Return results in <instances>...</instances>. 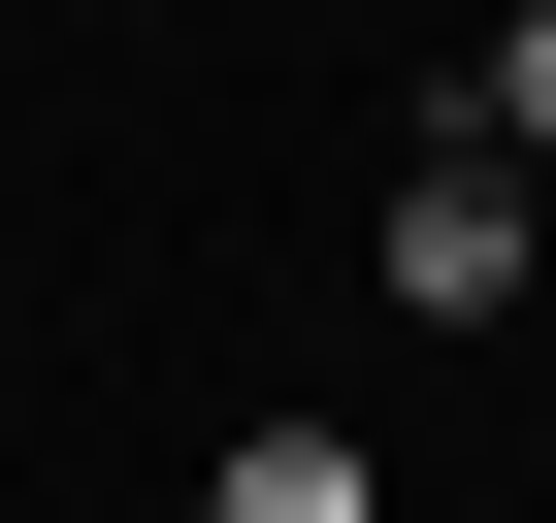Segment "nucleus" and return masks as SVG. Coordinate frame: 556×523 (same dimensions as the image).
Instances as JSON below:
<instances>
[{
    "label": "nucleus",
    "mask_w": 556,
    "mask_h": 523,
    "mask_svg": "<svg viewBox=\"0 0 556 523\" xmlns=\"http://www.w3.org/2000/svg\"><path fill=\"white\" fill-rule=\"evenodd\" d=\"M393 295H426V328H523V164H491V131L393 164Z\"/></svg>",
    "instance_id": "obj_1"
},
{
    "label": "nucleus",
    "mask_w": 556,
    "mask_h": 523,
    "mask_svg": "<svg viewBox=\"0 0 556 523\" xmlns=\"http://www.w3.org/2000/svg\"><path fill=\"white\" fill-rule=\"evenodd\" d=\"M197 523H393V458H361V425H229V458H197Z\"/></svg>",
    "instance_id": "obj_2"
},
{
    "label": "nucleus",
    "mask_w": 556,
    "mask_h": 523,
    "mask_svg": "<svg viewBox=\"0 0 556 523\" xmlns=\"http://www.w3.org/2000/svg\"><path fill=\"white\" fill-rule=\"evenodd\" d=\"M458 131H491V164H556V0H523V34L458 66Z\"/></svg>",
    "instance_id": "obj_3"
},
{
    "label": "nucleus",
    "mask_w": 556,
    "mask_h": 523,
    "mask_svg": "<svg viewBox=\"0 0 556 523\" xmlns=\"http://www.w3.org/2000/svg\"><path fill=\"white\" fill-rule=\"evenodd\" d=\"M523 523H556V490H523Z\"/></svg>",
    "instance_id": "obj_4"
}]
</instances>
